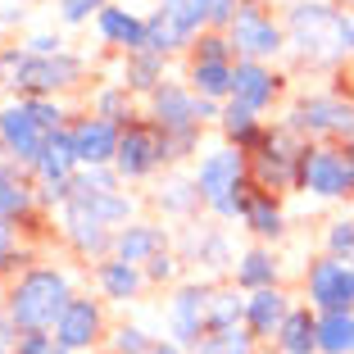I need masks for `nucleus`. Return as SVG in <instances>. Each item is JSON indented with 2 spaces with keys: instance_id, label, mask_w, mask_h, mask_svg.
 Listing matches in <instances>:
<instances>
[{
  "instance_id": "nucleus-58",
  "label": "nucleus",
  "mask_w": 354,
  "mask_h": 354,
  "mask_svg": "<svg viewBox=\"0 0 354 354\" xmlns=\"http://www.w3.org/2000/svg\"><path fill=\"white\" fill-rule=\"evenodd\" d=\"M0 159H5V155H0Z\"/></svg>"
},
{
  "instance_id": "nucleus-19",
  "label": "nucleus",
  "mask_w": 354,
  "mask_h": 354,
  "mask_svg": "<svg viewBox=\"0 0 354 354\" xmlns=\"http://www.w3.org/2000/svg\"><path fill=\"white\" fill-rule=\"evenodd\" d=\"M68 141H73V155L82 168H100V164H114L118 155V136H123V127L114 123V118H100L91 114V109H77L73 118H68Z\"/></svg>"
},
{
  "instance_id": "nucleus-40",
  "label": "nucleus",
  "mask_w": 354,
  "mask_h": 354,
  "mask_svg": "<svg viewBox=\"0 0 354 354\" xmlns=\"http://www.w3.org/2000/svg\"><path fill=\"white\" fill-rule=\"evenodd\" d=\"M150 341H155V332H150L146 323H109L104 350H109V354H141Z\"/></svg>"
},
{
  "instance_id": "nucleus-32",
  "label": "nucleus",
  "mask_w": 354,
  "mask_h": 354,
  "mask_svg": "<svg viewBox=\"0 0 354 354\" xmlns=\"http://www.w3.org/2000/svg\"><path fill=\"white\" fill-rule=\"evenodd\" d=\"M318 354H354V309L318 313Z\"/></svg>"
},
{
  "instance_id": "nucleus-1",
  "label": "nucleus",
  "mask_w": 354,
  "mask_h": 354,
  "mask_svg": "<svg viewBox=\"0 0 354 354\" xmlns=\"http://www.w3.org/2000/svg\"><path fill=\"white\" fill-rule=\"evenodd\" d=\"M286 23V59L304 73H341L354 59L350 10L336 0H291L281 10Z\"/></svg>"
},
{
  "instance_id": "nucleus-56",
  "label": "nucleus",
  "mask_w": 354,
  "mask_h": 354,
  "mask_svg": "<svg viewBox=\"0 0 354 354\" xmlns=\"http://www.w3.org/2000/svg\"><path fill=\"white\" fill-rule=\"evenodd\" d=\"M309 354H318V350H309Z\"/></svg>"
},
{
  "instance_id": "nucleus-29",
  "label": "nucleus",
  "mask_w": 354,
  "mask_h": 354,
  "mask_svg": "<svg viewBox=\"0 0 354 354\" xmlns=\"http://www.w3.org/2000/svg\"><path fill=\"white\" fill-rule=\"evenodd\" d=\"M86 109L100 118H114L118 127H127L132 118H141L146 109H141V95L127 91L123 77H109V82H95L91 91H86Z\"/></svg>"
},
{
  "instance_id": "nucleus-28",
  "label": "nucleus",
  "mask_w": 354,
  "mask_h": 354,
  "mask_svg": "<svg viewBox=\"0 0 354 354\" xmlns=\"http://www.w3.org/2000/svg\"><path fill=\"white\" fill-rule=\"evenodd\" d=\"M318 345V309L309 300H295L272 336V354H309Z\"/></svg>"
},
{
  "instance_id": "nucleus-55",
  "label": "nucleus",
  "mask_w": 354,
  "mask_h": 354,
  "mask_svg": "<svg viewBox=\"0 0 354 354\" xmlns=\"http://www.w3.org/2000/svg\"><path fill=\"white\" fill-rule=\"evenodd\" d=\"M127 5H136V0H127Z\"/></svg>"
},
{
  "instance_id": "nucleus-20",
  "label": "nucleus",
  "mask_w": 354,
  "mask_h": 354,
  "mask_svg": "<svg viewBox=\"0 0 354 354\" xmlns=\"http://www.w3.org/2000/svg\"><path fill=\"white\" fill-rule=\"evenodd\" d=\"M241 232H245L250 241H263V245H281V241H286V232H291L286 196L263 191V187H250L245 209H241Z\"/></svg>"
},
{
  "instance_id": "nucleus-23",
  "label": "nucleus",
  "mask_w": 354,
  "mask_h": 354,
  "mask_svg": "<svg viewBox=\"0 0 354 354\" xmlns=\"http://www.w3.org/2000/svg\"><path fill=\"white\" fill-rule=\"evenodd\" d=\"M91 32H95V41H100L104 50H114V55L141 50V46H146V14L127 10V0H109L91 19Z\"/></svg>"
},
{
  "instance_id": "nucleus-21",
  "label": "nucleus",
  "mask_w": 354,
  "mask_h": 354,
  "mask_svg": "<svg viewBox=\"0 0 354 354\" xmlns=\"http://www.w3.org/2000/svg\"><path fill=\"white\" fill-rule=\"evenodd\" d=\"M150 205L164 214V218H173V223H191V218H200L205 214V196H200V187H196V173L191 168H164V177L155 182V196H150Z\"/></svg>"
},
{
  "instance_id": "nucleus-22",
  "label": "nucleus",
  "mask_w": 354,
  "mask_h": 354,
  "mask_svg": "<svg viewBox=\"0 0 354 354\" xmlns=\"http://www.w3.org/2000/svg\"><path fill=\"white\" fill-rule=\"evenodd\" d=\"M91 286H95V295H104L109 304H136L150 291L146 268L132 263V259H118V254H104V259L91 263Z\"/></svg>"
},
{
  "instance_id": "nucleus-54",
  "label": "nucleus",
  "mask_w": 354,
  "mask_h": 354,
  "mask_svg": "<svg viewBox=\"0 0 354 354\" xmlns=\"http://www.w3.org/2000/svg\"><path fill=\"white\" fill-rule=\"evenodd\" d=\"M14 5H23V0H14Z\"/></svg>"
},
{
  "instance_id": "nucleus-48",
  "label": "nucleus",
  "mask_w": 354,
  "mask_h": 354,
  "mask_svg": "<svg viewBox=\"0 0 354 354\" xmlns=\"http://www.w3.org/2000/svg\"><path fill=\"white\" fill-rule=\"evenodd\" d=\"M141 354H191V350H187V345H177L173 336L164 332V336H155V341H150V345H146Z\"/></svg>"
},
{
  "instance_id": "nucleus-38",
  "label": "nucleus",
  "mask_w": 354,
  "mask_h": 354,
  "mask_svg": "<svg viewBox=\"0 0 354 354\" xmlns=\"http://www.w3.org/2000/svg\"><path fill=\"white\" fill-rule=\"evenodd\" d=\"M146 46H150V50H159V55H168V59H177V55L191 50V41L164 19V10H159V5L146 14Z\"/></svg>"
},
{
  "instance_id": "nucleus-7",
  "label": "nucleus",
  "mask_w": 354,
  "mask_h": 354,
  "mask_svg": "<svg viewBox=\"0 0 354 354\" xmlns=\"http://www.w3.org/2000/svg\"><path fill=\"white\" fill-rule=\"evenodd\" d=\"M281 123L295 127L304 141H354V91L345 86L295 91L281 104Z\"/></svg>"
},
{
  "instance_id": "nucleus-39",
  "label": "nucleus",
  "mask_w": 354,
  "mask_h": 354,
  "mask_svg": "<svg viewBox=\"0 0 354 354\" xmlns=\"http://www.w3.org/2000/svg\"><path fill=\"white\" fill-rule=\"evenodd\" d=\"M141 268H146V281H150V291H168V286H177V281L187 277V259H182V250H177V245H168V250H159L155 259H146Z\"/></svg>"
},
{
  "instance_id": "nucleus-24",
  "label": "nucleus",
  "mask_w": 354,
  "mask_h": 354,
  "mask_svg": "<svg viewBox=\"0 0 354 354\" xmlns=\"http://www.w3.org/2000/svg\"><path fill=\"white\" fill-rule=\"evenodd\" d=\"M173 245V232L164 227L159 218H127L123 227L114 232V254L118 259H132V263H146V259H155L159 250H168Z\"/></svg>"
},
{
  "instance_id": "nucleus-25",
  "label": "nucleus",
  "mask_w": 354,
  "mask_h": 354,
  "mask_svg": "<svg viewBox=\"0 0 354 354\" xmlns=\"http://www.w3.org/2000/svg\"><path fill=\"white\" fill-rule=\"evenodd\" d=\"M291 295L286 286H259V291H245V327L254 332V341L272 350V336H277L281 318L291 313Z\"/></svg>"
},
{
  "instance_id": "nucleus-15",
  "label": "nucleus",
  "mask_w": 354,
  "mask_h": 354,
  "mask_svg": "<svg viewBox=\"0 0 354 354\" xmlns=\"http://www.w3.org/2000/svg\"><path fill=\"white\" fill-rule=\"evenodd\" d=\"M55 336L68 354H95L104 350V336H109V300L91 291H77L68 300V309L59 313Z\"/></svg>"
},
{
  "instance_id": "nucleus-57",
  "label": "nucleus",
  "mask_w": 354,
  "mask_h": 354,
  "mask_svg": "<svg viewBox=\"0 0 354 354\" xmlns=\"http://www.w3.org/2000/svg\"><path fill=\"white\" fill-rule=\"evenodd\" d=\"M350 259H354V254H350Z\"/></svg>"
},
{
  "instance_id": "nucleus-44",
  "label": "nucleus",
  "mask_w": 354,
  "mask_h": 354,
  "mask_svg": "<svg viewBox=\"0 0 354 354\" xmlns=\"http://www.w3.org/2000/svg\"><path fill=\"white\" fill-rule=\"evenodd\" d=\"M14 354H68V350L59 345L55 327H28V332H19V341H14Z\"/></svg>"
},
{
  "instance_id": "nucleus-27",
  "label": "nucleus",
  "mask_w": 354,
  "mask_h": 354,
  "mask_svg": "<svg viewBox=\"0 0 354 354\" xmlns=\"http://www.w3.org/2000/svg\"><path fill=\"white\" fill-rule=\"evenodd\" d=\"M168 73H173V59H168V55H159V50H150V46L118 55V77H123L127 91L141 95V100H146V95L155 91V86L164 82Z\"/></svg>"
},
{
  "instance_id": "nucleus-45",
  "label": "nucleus",
  "mask_w": 354,
  "mask_h": 354,
  "mask_svg": "<svg viewBox=\"0 0 354 354\" xmlns=\"http://www.w3.org/2000/svg\"><path fill=\"white\" fill-rule=\"evenodd\" d=\"M19 41L28 46V50H37V55H55V50H64V46H68L59 28H37V32H23Z\"/></svg>"
},
{
  "instance_id": "nucleus-30",
  "label": "nucleus",
  "mask_w": 354,
  "mask_h": 354,
  "mask_svg": "<svg viewBox=\"0 0 354 354\" xmlns=\"http://www.w3.org/2000/svg\"><path fill=\"white\" fill-rule=\"evenodd\" d=\"M218 141H232V146H241V150H250L254 141L263 136V127H268V118L259 114V109H250L245 100H236V95H227L223 100V109H218Z\"/></svg>"
},
{
  "instance_id": "nucleus-47",
  "label": "nucleus",
  "mask_w": 354,
  "mask_h": 354,
  "mask_svg": "<svg viewBox=\"0 0 354 354\" xmlns=\"http://www.w3.org/2000/svg\"><path fill=\"white\" fill-rule=\"evenodd\" d=\"M236 5H241V0H205L209 28H223V32H227V23L236 19Z\"/></svg>"
},
{
  "instance_id": "nucleus-49",
  "label": "nucleus",
  "mask_w": 354,
  "mask_h": 354,
  "mask_svg": "<svg viewBox=\"0 0 354 354\" xmlns=\"http://www.w3.org/2000/svg\"><path fill=\"white\" fill-rule=\"evenodd\" d=\"M10 95V68H5V41H0V100Z\"/></svg>"
},
{
  "instance_id": "nucleus-14",
  "label": "nucleus",
  "mask_w": 354,
  "mask_h": 354,
  "mask_svg": "<svg viewBox=\"0 0 354 354\" xmlns=\"http://www.w3.org/2000/svg\"><path fill=\"white\" fill-rule=\"evenodd\" d=\"M173 245L182 250V259H187V268L196 263L200 277H214L218 281L223 272H232V263H236V250H232V236H227V223L218 218H191L187 227L173 236Z\"/></svg>"
},
{
  "instance_id": "nucleus-9",
  "label": "nucleus",
  "mask_w": 354,
  "mask_h": 354,
  "mask_svg": "<svg viewBox=\"0 0 354 354\" xmlns=\"http://www.w3.org/2000/svg\"><path fill=\"white\" fill-rule=\"evenodd\" d=\"M304 146H309V141H304L295 127L272 118V123L263 127V136L245 150V155H250V182L263 187V191H277V196H291L295 177H300Z\"/></svg>"
},
{
  "instance_id": "nucleus-50",
  "label": "nucleus",
  "mask_w": 354,
  "mask_h": 354,
  "mask_svg": "<svg viewBox=\"0 0 354 354\" xmlns=\"http://www.w3.org/2000/svg\"><path fill=\"white\" fill-rule=\"evenodd\" d=\"M350 46H354V10H350Z\"/></svg>"
},
{
  "instance_id": "nucleus-43",
  "label": "nucleus",
  "mask_w": 354,
  "mask_h": 354,
  "mask_svg": "<svg viewBox=\"0 0 354 354\" xmlns=\"http://www.w3.org/2000/svg\"><path fill=\"white\" fill-rule=\"evenodd\" d=\"M323 250L327 254H354V214H336L332 223H323Z\"/></svg>"
},
{
  "instance_id": "nucleus-5",
  "label": "nucleus",
  "mask_w": 354,
  "mask_h": 354,
  "mask_svg": "<svg viewBox=\"0 0 354 354\" xmlns=\"http://www.w3.org/2000/svg\"><path fill=\"white\" fill-rule=\"evenodd\" d=\"M146 118L164 132V146H168V168L177 164H191V159L205 150V132L209 127L200 123V95L191 91L187 77H173L168 73L155 91L141 100Z\"/></svg>"
},
{
  "instance_id": "nucleus-8",
  "label": "nucleus",
  "mask_w": 354,
  "mask_h": 354,
  "mask_svg": "<svg viewBox=\"0 0 354 354\" xmlns=\"http://www.w3.org/2000/svg\"><path fill=\"white\" fill-rule=\"evenodd\" d=\"M295 196L345 205L354 200V141H309L295 177Z\"/></svg>"
},
{
  "instance_id": "nucleus-13",
  "label": "nucleus",
  "mask_w": 354,
  "mask_h": 354,
  "mask_svg": "<svg viewBox=\"0 0 354 354\" xmlns=\"http://www.w3.org/2000/svg\"><path fill=\"white\" fill-rule=\"evenodd\" d=\"M0 218L14 223L23 236H37L46 223H55L37 196V173L19 159H0Z\"/></svg>"
},
{
  "instance_id": "nucleus-18",
  "label": "nucleus",
  "mask_w": 354,
  "mask_h": 354,
  "mask_svg": "<svg viewBox=\"0 0 354 354\" xmlns=\"http://www.w3.org/2000/svg\"><path fill=\"white\" fill-rule=\"evenodd\" d=\"M114 232L118 227L91 218L86 209L68 205V200L55 209V236H59L64 250L73 254V259H82V263H95V259H104V254H114Z\"/></svg>"
},
{
  "instance_id": "nucleus-17",
  "label": "nucleus",
  "mask_w": 354,
  "mask_h": 354,
  "mask_svg": "<svg viewBox=\"0 0 354 354\" xmlns=\"http://www.w3.org/2000/svg\"><path fill=\"white\" fill-rule=\"evenodd\" d=\"M232 95L245 100L250 109H259V114H272L291 95V73L272 59H236V68H232Z\"/></svg>"
},
{
  "instance_id": "nucleus-51",
  "label": "nucleus",
  "mask_w": 354,
  "mask_h": 354,
  "mask_svg": "<svg viewBox=\"0 0 354 354\" xmlns=\"http://www.w3.org/2000/svg\"><path fill=\"white\" fill-rule=\"evenodd\" d=\"M336 5H345V10H354V0H336Z\"/></svg>"
},
{
  "instance_id": "nucleus-36",
  "label": "nucleus",
  "mask_w": 354,
  "mask_h": 354,
  "mask_svg": "<svg viewBox=\"0 0 354 354\" xmlns=\"http://www.w3.org/2000/svg\"><path fill=\"white\" fill-rule=\"evenodd\" d=\"M259 350V341H254V332L245 323L241 327H218V332H205L196 345H191V354H254Z\"/></svg>"
},
{
  "instance_id": "nucleus-16",
  "label": "nucleus",
  "mask_w": 354,
  "mask_h": 354,
  "mask_svg": "<svg viewBox=\"0 0 354 354\" xmlns=\"http://www.w3.org/2000/svg\"><path fill=\"white\" fill-rule=\"evenodd\" d=\"M304 300L313 309H354V259L345 254H313L304 263Z\"/></svg>"
},
{
  "instance_id": "nucleus-3",
  "label": "nucleus",
  "mask_w": 354,
  "mask_h": 354,
  "mask_svg": "<svg viewBox=\"0 0 354 354\" xmlns=\"http://www.w3.org/2000/svg\"><path fill=\"white\" fill-rule=\"evenodd\" d=\"M68 118L73 109L50 95H5L0 100V155L32 168L46 155V146L68 127Z\"/></svg>"
},
{
  "instance_id": "nucleus-35",
  "label": "nucleus",
  "mask_w": 354,
  "mask_h": 354,
  "mask_svg": "<svg viewBox=\"0 0 354 354\" xmlns=\"http://www.w3.org/2000/svg\"><path fill=\"white\" fill-rule=\"evenodd\" d=\"M28 263H37V250H32V241L23 236L14 223L0 218V281H10L14 272H23Z\"/></svg>"
},
{
  "instance_id": "nucleus-4",
  "label": "nucleus",
  "mask_w": 354,
  "mask_h": 354,
  "mask_svg": "<svg viewBox=\"0 0 354 354\" xmlns=\"http://www.w3.org/2000/svg\"><path fill=\"white\" fill-rule=\"evenodd\" d=\"M5 68H10V95H50V100H68L86 86L91 59L73 46H64L55 55H37L23 41H5Z\"/></svg>"
},
{
  "instance_id": "nucleus-42",
  "label": "nucleus",
  "mask_w": 354,
  "mask_h": 354,
  "mask_svg": "<svg viewBox=\"0 0 354 354\" xmlns=\"http://www.w3.org/2000/svg\"><path fill=\"white\" fill-rule=\"evenodd\" d=\"M187 59H236V50H232V37L223 28H205L196 41H191Z\"/></svg>"
},
{
  "instance_id": "nucleus-33",
  "label": "nucleus",
  "mask_w": 354,
  "mask_h": 354,
  "mask_svg": "<svg viewBox=\"0 0 354 354\" xmlns=\"http://www.w3.org/2000/svg\"><path fill=\"white\" fill-rule=\"evenodd\" d=\"M245 323V291H241L236 281H214V291H209V332H218V327H241Z\"/></svg>"
},
{
  "instance_id": "nucleus-52",
  "label": "nucleus",
  "mask_w": 354,
  "mask_h": 354,
  "mask_svg": "<svg viewBox=\"0 0 354 354\" xmlns=\"http://www.w3.org/2000/svg\"><path fill=\"white\" fill-rule=\"evenodd\" d=\"M254 354H272V350H268V345H259V350H254Z\"/></svg>"
},
{
  "instance_id": "nucleus-41",
  "label": "nucleus",
  "mask_w": 354,
  "mask_h": 354,
  "mask_svg": "<svg viewBox=\"0 0 354 354\" xmlns=\"http://www.w3.org/2000/svg\"><path fill=\"white\" fill-rule=\"evenodd\" d=\"M109 0H55V19H59V28H91V19L104 10Z\"/></svg>"
},
{
  "instance_id": "nucleus-11",
  "label": "nucleus",
  "mask_w": 354,
  "mask_h": 354,
  "mask_svg": "<svg viewBox=\"0 0 354 354\" xmlns=\"http://www.w3.org/2000/svg\"><path fill=\"white\" fill-rule=\"evenodd\" d=\"M114 168L127 187H141V182H155L159 173L168 168V146H164V132L150 123L146 114L132 118L118 136V155H114Z\"/></svg>"
},
{
  "instance_id": "nucleus-53",
  "label": "nucleus",
  "mask_w": 354,
  "mask_h": 354,
  "mask_svg": "<svg viewBox=\"0 0 354 354\" xmlns=\"http://www.w3.org/2000/svg\"><path fill=\"white\" fill-rule=\"evenodd\" d=\"M95 354H109V350H95Z\"/></svg>"
},
{
  "instance_id": "nucleus-2",
  "label": "nucleus",
  "mask_w": 354,
  "mask_h": 354,
  "mask_svg": "<svg viewBox=\"0 0 354 354\" xmlns=\"http://www.w3.org/2000/svg\"><path fill=\"white\" fill-rule=\"evenodd\" d=\"M73 295H77L73 268H64L55 259H37L5 281L0 309L19 323V332H28V327H55Z\"/></svg>"
},
{
  "instance_id": "nucleus-6",
  "label": "nucleus",
  "mask_w": 354,
  "mask_h": 354,
  "mask_svg": "<svg viewBox=\"0 0 354 354\" xmlns=\"http://www.w3.org/2000/svg\"><path fill=\"white\" fill-rule=\"evenodd\" d=\"M191 173H196V187L205 196V214L218 223H241V209L250 196V155L232 141H214L191 159Z\"/></svg>"
},
{
  "instance_id": "nucleus-12",
  "label": "nucleus",
  "mask_w": 354,
  "mask_h": 354,
  "mask_svg": "<svg viewBox=\"0 0 354 354\" xmlns=\"http://www.w3.org/2000/svg\"><path fill=\"white\" fill-rule=\"evenodd\" d=\"M209 291H214V277H191L187 272L164 295V332L187 350L209 332Z\"/></svg>"
},
{
  "instance_id": "nucleus-10",
  "label": "nucleus",
  "mask_w": 354,
  "mask_h": 354,
  "mask_svg": "<svg viewBox=\"0 0 354 354\" xmlns=\"http://www.w3.org/2000/svg\"><path fill=\"white\" fill-rule=\"evenodd\" d=\"M227 37L236 59H286V23L281 14H272L268 0H241L236 19L227 23Z\"/></svg>"
},
{
  "instance_id": "nucleus-46",
  "label": "nucleus",
  "mask_w": 354,
  "mask_h": 354,
  "mask_svg": "<svg viewBox=\"0 0 354 354\" xmlns=\"http://www.w3.org/2000/svg\"><path fill=\"white\" fill-rule=\"evenodd\" d=\"M23 23H28V10L14 0H0V41H19Z\"/></svg>"
},
{
  "instance_id": "nucleus-34",
  "label": "nucleus",
  "mask_w": 354,
  "mask_h": 354,
  "mask_svg": "<svg viewBox=\"0 0 354 354\" xmlns=\"http://www.w3.org/2000/svg\"><path fill=\"white\" fill-rule=\"evenodd\" d=\"M77 155H73V141H68V132H59L46 146V155L32 164V173H37V182H73L77 177Z\"/></svg>"
},
{
  "instance_id": "nucleus-37",
  "label": "nucleus",
  "mask_w": 354,
  "mask_h": 354,
  "mask_svg": "<svg viewBox=\"0 0 354 354\" xmlns=\"http://www.w3.org/2000/svg\"><path fill=\"white\" fill-rule=\"evenodd\" d=\"M159 10H164V19L173 23L187 41H196L200 32L209 28V14H205V0H155Z\"/></svg>"
},
{
  "instance_id": "nucleus-26",
  "label": "nucleus",
  "mask_w": 354,
  "mask_h": 354,
  "mask_svg": "<svg viewBox=\"0 0 354 354\" xmlns=\"http://www.w3.org/2000/svg\"><path fill=\"white\" fill-rule=\"evenodd\" d=\"M241 291H259V286H281V254L277 245H263V241H250L245 250L236 254L227 272Z\"/></svg>"
},
{
  "instance_id": "nucleus-31",
  "label": "nucleus",
  "mask_w": 354,
  "mask_h": 354,
  "mask_svg": "<svg viewBox=\"0 0 354 354\" xmlns=\"http://www.w3.org/2000/svg\"><path fill=\"white\" fill-rule=\"evenodd\" d=\"M232 68H236V59H187L182 77L191 82V91H196V95L227 100V95H232Z\"/></svg>"
}]
</instances>
